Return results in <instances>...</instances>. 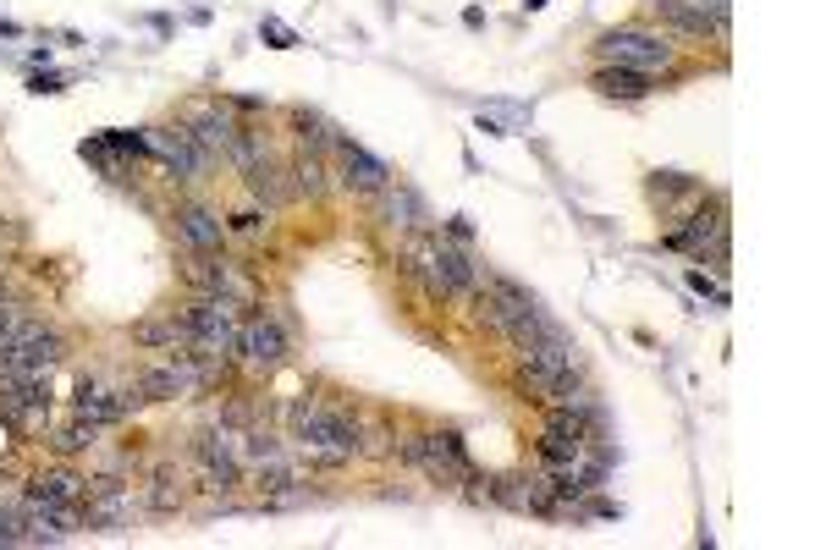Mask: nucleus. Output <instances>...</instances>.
Masks as SVG:
<instances>
[{"instance_id":"obj_25","label":"nucleus","mask_w":826,"mask_h":550,"mask_svg":"<svg viewBox=\"0 0 826 550\" xmlns=\"http://www.w3.org/2000/svg\"><path fill=\"white\" fill-rule=\"evenodd\" d=\"M689 286H694V292H705V297H711L716 308H727V292H722V286H711V281H705V275H700V271L689 275Z\"/></svg>"},{"instance_id":"obj_11","label":"nucleus","mask_w":826,"mask_h":550,"mask_svg":"<svg viewBox=\"0 0 826 550\" xmlns=\"http://www.w3.org/2000/svg\"><path fill=\"white\" fill-rule=\"evenodd\" d=\"M150 149H161L165 160L176 165V176H187V182L204 171V149H198V138L187 133V128H171V133H161Z\"/></svg>"},{"instance_id":"obj_26","label":"nucleus","mask_w":826,"mask_h":550,"mask_svg":"<svg viewBox=\"0 0 826 550\" xmlns=\"http://www.w3.org/2000/svg\"><path fill=\"white\" fill-rule=\"evenodd\" d=\"M265 33H271V39H276V44H282V50H287V44H293V33H287V28H282V22H265Z\"/></svg>"},{"instance_id":"obj_4","label":"nucleus","mask_w":826,"mask_h":550,"mask_svg":"<svg viewBox=\"0 0 826 550\" xmlns=\"http://www.w3.org/2000/svg\"><path fill=\"white\" fill-rule=\"evenodd\" d=\"M237 353H243V364H254V369H276L282 358H287V330L276 325V319H243L237 325Z\"/></svg>"},{"instance_id":"obj_15","label":"nucleus","mask_w":826,"mask_h":550,"mask_svg":"<svg viewBox=\"0 0 826 550\" xmlns=\"http://www.w3.org/2000/svg\"><path fill=\"white\" fill-rule=\"evenodd\" d=\"M221 275H226V259H215V254H198V248H182V281H187L198 297L221 292Z\"/></svg>"},{"instance_id":"obj_6","label":"nucleus","mask_w":826,"mask_h":550,"mask_svg":"<svg viewBox=\"0 0 826 550\" xmlns=\"http://www.w3.org/2000/svg\"><path fill=\"white\" fill-rule=\"evenodd\" d=\"M436 243L441 237H408V248H402V271L414 275L430 297H452V286H447V275H441V259H436Z\"/></svg>"},{"instance_id":"obj_24","label":"nucleus","mask_w":826,"mask_h":550,"mask_svg":"<svg viewBox=\"0 0 826 550\" xmlns=\"http://www.w3.org/2000/svg\"><path fill=\"white\" fill-rule=\"evenodd\" d=\"M232 232H243V237H259V232H265V215L243 210V215H232Z\"/></svg>"},{"instance_id":"obj_2","label":"nucleus","mask_w":826,"mask_h":550,"mask_svg":"<svg viewBox=\"0 0 826 550\" xmlns=\"http://www.w3.org/2000/svg\"><path fill=\"white\" fill-rule=\"evenodd\" d=\"M595 55H601V67H634V72L656 78L677 61V44L666 33H651V28H612V33H601Z\"/></svg>"},{"instance_id":"obj_18","label":"nucleus","mask_w":826,"mask_h":550,"mask_svg":"<svg viewBox=\"0 0 826 550\" xmlns=\"http://www.w3.org/2000/svg\"><path fill=\"white\" fill-rule=\"evenodd\" d=\"M243 176H248V187H254V198H265V210H282V204L293 198V187L282 182V171L271 165V154H265L259 165H248Z\"/></svg>"},{"instance_id":"obj_23","label":"nucleus","mask_w":826,"mask_h":550,"mask_svg":"<svg viewBox=\"0 0 826 550\" xmlns=\"http://www.w3.org/2000/svg\"><path fill=\"white\" fill-rule=\"evenodd\" d=\"M150 507H155V512H176V507H182V490H171V473H161V479H155V490H150Z\"/></svg>"},{"instance_id":"obj_22","label":"nucleus","mask_w":826,"mask_h":550,"mask_svg":"<svg viewBox=\"0 0 826 550\" xmlns=\"http://www.w3.org/2000/svg\"><path fill=\"white\" fill-rule=\"evenodd\" d=\"M293 128H298V138H304V149H315V154H326L330 143V128H326V116H315V111H293Z\"/></svg>"},{"instance_id":"obj_20","label":"nucleus","mask_w":826,"mask_h":550,"mask_svg":"<svg viewBox=\"0 0 826 550\" xmlns=\"http://www.w3.org/2000/svg\"><path fill=\"white\" fill-rule=\"evenodd\" d=\"M94 435H100V429H94L89 418H72V424L50 429V440H44V446H50L55 457H78V451H89V446H94Z\"/></svg>"},{"instance_id":"obj_5","label":"nucleus","mask_w":826,"mask_h":550,"mask_svg":"<svg viewBox=\"0 0 826 550\" xmlns=\"http://www.w3.org/2000/svg\"><path fill=\"white\" fill-rule=\"evenodd\" d=\"M336 154H341V182H347L353 193H369V198H375V193L391 182V171H386V165H380V160H375L364 143H353V138H336Z\"/></svg>"},{"instance_id":"obj_21","label":"nucleus","mask_w":826,"mask_h":550,"mask_svg":"<svg viewBox=\"0 0 826 550\" xmlns=\"http://www.w3.org/2000/svg\"><path fill=\"white\" fill-rule=\"evenodd\" d=\"M133 342H144V347H187V330H182L176 314H171V319H144V325H133Z\"/></svg>"},{"instance_id":"obj_16","label":"nucleus","mask_w":826,"mask_h":550,"mask_svg":"<svg viewBox=\"0 0 826 550\" xmlns=\"http://www.w3.org/2000/svg\"><path fill=\"white\" fill-rule=\"evenodd\" d=\"M287 171H293V193H304V198H326V160H320V154H315V149H298V154H293V165H287Z\"/></svg>"},{"instance_id":"obj_19","label":"nucleus","mask_w":826,"mask_h":550,"mask_svg":"<svg viewBox=\"0 0 826 550\" xmlns=\"http://www.w3.org/2000/svg\"><path fill=\"white\" fill-rule=\"evenodd\" d=\"M375 198H380V210H386V226H408V232H419V226H425V215H419V198H414L408 187H391V182H386Z\"/></svg>"},{"instance_id":"obj_14","label":"nucleus","mask_w":826,"mask_h":550,"mask_svg":"<svg viewBox=\"0 0 826 550\" xmlns=\"http://www.w3.org/2000/svg\"><path fill=\"white\" fill-rule=\"evenodd\" d=\"M595 89L606 100H645L651 94V72H634V67H601L595 72Z\"/></svg>"},{"instance_id":"obj_1","label":"nucleus","mask_w":826,"mask_h":550,"mask_svg":"<svg viewBox=\"0 0 826 550\" xmlns=\"http://www.w3.org/2000/svg\"><path fill=\"white\" fill-rule=\"evenodd\" d=\"M293 435L315 462H347L364 451V424L326 403H293Z\"/></svg>"},{"instance_id":"obj_8","label":"nucleus","mask_w":826,"mask_h":550,"mask_svg":"<svg viewBox=\"0 0 826 550\" xmlns=\"http://www.w3.org/2000/svg\"><path fill=\"white\" fill-rule=\"evenodd\" d=\"M198 457H204V468H210V485L215 490H232L237 485V440L232 435H221V429H210L204 440H198Z\"/></svg>"},{"instance_id":"obj_9","label":"nucleus","mask_w":826,"mask_h":550,"mask_svg":"<svg viewBox=\"0 0 826 550\" xmlns=\"http://www.w3.org/2000/svg\"><path fill=\"white\" fill-rule=\"evenodd\" d=\"M187 133L198 138V149H221V154H237V143H243V128L226 111H193Z\"/></svg>"},{"instance_id":"obj_7","label":"nucleus","mask_w":826,"mask_h":550,"mask_svg":"<svg viewBox=\"0 0 826 550\" xmlns=\"http://www.w3.org/2000/svg\"><path fill=\"white\" fill-rule=\"evenodd\" d=\"M176 237H182V248L221 254V237H226V226H221V215H210L204 204H187V210H176Z\"/></svg>"},{"instance_id":"obj_17","label":"nucleus","mask_w":826,"mask_h":550,"mask_svg":"<svg viewBox=\"0 0 826 550\" xmlns=\"http://www.w3.org/2000/svg\"><path fill=\"white\" fill-rule=\"evenodd\" d=\"M436 259H441V275H447L452 292H480V265L458 243H436Z\"/></svg>"},{"instance_id":"obj_12","label":"nucleus","mask_w":826,"mask_h":550,"mask_svg":"<svg viewBox=\"0 0 826 550\" xmlns=\"http://www.w3.org/2000/svg\"><path fill=\"white\" fill-rule=\"evenodd\" d=\"M28 496H44V501H89V479L72 473V468H50V473H33L28 479Z\"/></svg>"},{"instance_id":"obj_10","label":"nucleus","mask_w":826,"mask_h":550,"mask_svg":"<svg viewBox=\"0 0 826 550\" xmlns=\"http://www.w3.org/2000/svg\"><path fill=\"white\" fill-rule=\"evenodd\" d=\"M651 11H656L661 28H672V33H683V39H705V33H716V22H711L694 0H651Z\"/></svg>"},{"instance_id":"obj_13","label":"nucleus","mask_w":826,"mask_h":550,"mask_svg":"<svg viewBox=\"0 0 826 550\" xmlns=\"http://www.w3.org/2000/svg\"><path fill=\"white\" fill-rule=\"evenodd\" d=\"M128 403H133L128 391L116 397V391H100V386H89V380L78 386V418H89L94 429H105V424H116V418L128 412Z\"/></svg>"},{"instance_id":"obj_3","label":"nucleus","mask_w":826,"mask_h":550,"mask_svg":"<svg viewBox=\"0 0 826 550\" xmlns=\"http://www.w3.org/2000/svg\"><path fill=\"white\" fill-rule=\"evenodd\" d=\"M397 451H402L414 468H425L430 479H441V485H475V479H480L458 435H402Z\"/></svg>"}]
</instances>
